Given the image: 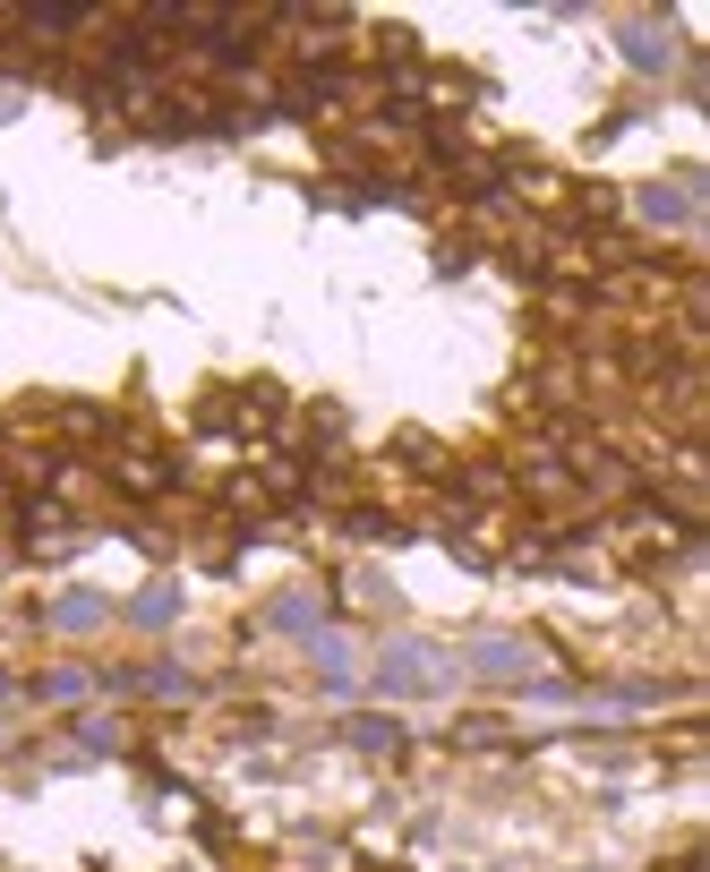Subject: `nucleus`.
Listing matches in <instances>:
<instances>
[{
    "label": "nucleus",
    "instance_id": "1",
    "mask_svg": "<svg viewBox=\"0 0 710 872\" xmlns=\"http://www.w3.org/2000/svg\"><path fill=\"white\" fill-rule=\"evenodd\" d=\"M386 684H394V693H437V684H446V659H437L428 642H394Z\"/></svg>",
    "mask_w": 710,
    "mask_h": 872
},
{
    "label": "nucleus",
    "instance_id": "2",
    "mask_svg": "<svg viewBox=\"0 0 710 872\" xmlns=\"http://www.w3.org/2000/svg\"><path fill=\"white\" fill-rule=\"evenodd\" d=\"M522 668H531L522 642H480V676H522Z\"/></svg>",
    "mask_w": 710,
    "mask_h": 872
},
{
    "label": "nucleus",
    "instance_id": "3",
    "mask_svg": "<svg viewBox=\"0 0 710 872\" xmlns=\"http://www.w3.org/2000/svg\"><path fill=\"white\" fill-rule=\"evenodd\" d=\"M274 624H291V633H309V624H317V599H309V590H291V599H274Z\"/></svg>",
    "mask_w": 710,
    "mask_h": 872
},
{
    "label": "nucleus",
    "instance_id": "4",
    "mask_svg": "<svg viewBox=\"0 0 710 872\" xmlns=\"http://www.w3.org/2000/svg\"><path fill=\"white\" fill-rule=\"evenodd\" d=\"M352 744H368V753H394V718H352Z\"/></svg>",
    "mask_w": 710,
    "mask_h": 872
},
{
    "label": "nucleus",
    "instance_id": "5",
    "mask_svg": "<svg viewBox=\"0 0 710 872\" xmlns=\"http://www.w3.org/2000/svg\"><path fill=\"white\" fill-rule=\"evenodd\" d=\"M129 616H137V624H171V590H146Z\"/></svg>",
    "mask_w": 710,
    "mask_h": 872
}]
</instances>
